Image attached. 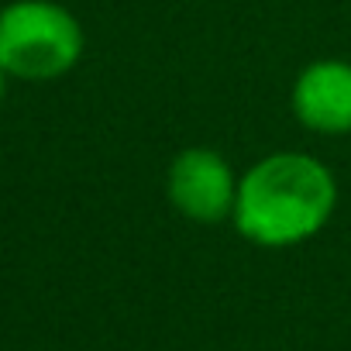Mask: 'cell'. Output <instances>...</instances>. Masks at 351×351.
<instances>
[{"mask_svg":"<svg viewBox=\"0 0 351 351\" xmlns=\"http://www.w3.org/2000/svg\"><path fill=\"white\" fill-rule=\"evenodd\" d=\"M337 207L334 172L306 152H272L241 180L234 228L258 248H293L327 228Z\"/></svg>","mask_w":351,"mask_h":351,"instance_id":"obj_1","label":"cell"},{"mask_svg":"<svg viewBox=\"0 0 351 351\" xmlns=\"http://www.w3.org/2000/svg\"><path fill=\"white\" fill-rule=\"evenodd\" d=\"M83 56V28L56 0H14L0 11V69L25 83H52Z\"/></svg>","mask_w":351,"mask_h":351,"instance_id":"obj_2","label":"cell"},{"mask_svg":"<svg viewBox=\"0 0 351 351\" xmlns=\"http://www.w3.org/2000/svg\"><path fill=\"white\" fill-rule=\"evenodd\" d=\"M165 197L193 224L231 221L238 200V176L214 148H183L169 162Z\"/></svg>","mask_w":351,"mask_h":351,"instance_id":"obj_3","label":"cell"},{"mask_svg":"<svg viewBox=\"0 0 351 351\" xmlns=\"http://www.w3.org/2000/svg\"><path fill=\"white\" fill-rule=\"evenodd\" d=\"M289 104L303 128L317 134H348L351 131V62L341 59L310 62L296 76Z\"/></svg>","mask_w":351,"mask_h":351,"instance_id":"obj_4","label":"cell"},{"mask_svg":"<svg viewBox=\"0 0 351 351\" xmlns=\"http://www.w3.org/2000/svg\"><path fill=\"white\" fill-rule=\"evenodd\" d=\"M4 93H8V73L0 69V100H4Z\"/></svg>","mask_w":351,"mask_h":351,"instance_id":"obj_5","label":"cell"}]
</instances>
